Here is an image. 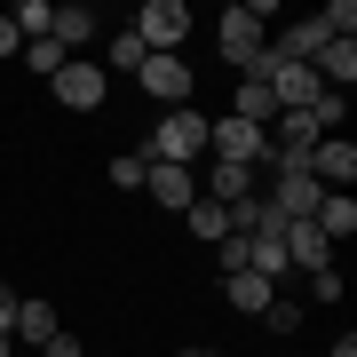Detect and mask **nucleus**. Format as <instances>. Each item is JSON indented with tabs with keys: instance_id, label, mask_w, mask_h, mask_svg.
Segmentation results:
<instances>
[{
	"instance_id": "12",
	"label": "nucleus",
	"mask_w": 357,
	"mask_h": 357,
	"mask_svg": "<svg viewBox=\"0 0 357 357\" xmlns=\"http://www.w3.org/2000/svg\"><path fill=\"white\" fill-rule=\"evenodd\" d=\"M270 294H278V286L255 278V270H230V278H222V302L238 310V318H262V310H270Z\"/></svg>"
},
{
	"instance_id": "23",
	"label": "nucleus",
	"mask_w": 357,
	"mask_h": 357,
	"mask_svg": "<svg viewBox=\"0 0 357 357\" xmlns=\"http://www.w3.org/2000/svg\"><path fill=\"white\" fill-rule=\"evenodd\" d=\"M175 357H222V349H215V342H183Z\"/></svg>"
},
{
	"instance_id": "9",
	"label": "nucleus",
	"mask_w": 357,
	"mask_h": 357,
	"mask_svg": "<svg viewBox=\"0 0 357 357\" xmlns=\"http://www.w3.org/2000/svg\"><path fill=\"white\" fill-rule=\"evenodd\" d=\"M143 191H151V206H167V215H183V206L199 199V175H191V167H159V159H151Z\"/></svg>"
},
{
	"instance_id": "7",
	"label": "nucleus",
	"mask_w": 357,
	"mask_h": 357,
	"mask_svg": "<svg viewBox=\"0 0 357 357\" xmlns=\"http://www.w3.org/2000/svg\"><path fill=\"white\" fill-rule=\"evenodd\" d=\"M278 246H286V270H302V278L333 262V246H326V230H318V222H286V230H278Z\"/></svg>"
},
{
	"instance_id": "16",
	"label": "nucleus",
	"mask_w": 357,
	"mask_h": 357,
	"mask_svg": "<svg viewBox=\"0 0 357 357\" xmlns=\"http://www.w3.org/2000/svg\"><path fill=\"white\" fill-rule=\"evenodd\" d=\"M262 326H270V342H294V333L310 326V310L294 302V294H270V310H262Z\"/></svg>"
},
{
	"instance_id": "21",
	"label": "nucleus",
	"mask_w": 357,
	"mask_h": 357,
	"mask_svg": "<svg viewBox=\"0 0 357 357\" xmlns=\"http://www.w3.org/2000/svg\"><path fill=\"white\" fill-rule=\"evenodd\" d=\"M16 302H24V294H16L8 278H0V333H8V326H16Z\"/></svg>"
},
{
	"instance_id": "6",
	"label": "nucleus",
	"mask_w": 357,
	"mask_h": 357,
	"mask_svg": "<svg viewBox=\"0 0 357 357\" xmlns=\"http://www.w3.org/2000/svg\"><path fill=\"white\" fill-rule=\"evenodd\" d=\"M103 32V16L88 8V0H64V8H56V24H48V40H56V48H64V56H88V40Z\"/></svg>"
},
{
	"instance_id": "25",
	"label": "nucleus",
	"mask_w": 357,
	"mask_h": 357,
	"mask_svg": "<svg viewBox=\"0 0 357 357\" xmlns=\"http://www.w3.org/2000/svg\"><path fill=\"white\" fill-rule=\"evenodd\" d=\"M0 357H16V333H0Z\"/></svg>"
},
{
	"instance_id": "4",
	"label": "nucleus",
	"mask_w": 357,
	"mask_h": 357,
	"mask_svg": "<svg viewBox=\"0 0 357 357\" xmlns=\"http://www.w3.org/2000/svg\"><path fill=\"white\" fill-rule=\"evenodd\" d=\"M135 88L159 103V112H183L199 88V72H191V56H143V72H135Z\"/></svg>"
},
{
	"instance_id": "3",
	"label": "nucleus",
	"mask_w": 357,
	"mask_h": 357,
	"mask_svg": "<svg viewBox=\"0 0 357 357\" xmlns=\"http://www.w3.org/2000/svg\"><path fill=\"white\" fill-rule=\"evenodd\" d=\"M128 32L143 40V56H183V40L199 32V16H191V0H143Z\"/></svg>"
},
{
	"instance_id": "14",
	"label": "nucleus",
	"mask_w": 357,
	"mask_h": 357,
	"mask_svg": "<svg viewBox=\"0 0 357 357\" xmlns=\"http://www.w3.org/2000/svg\"><path fill=\"white\" fill-rule=\"evenodd\" d=\"M96 64H103V79H112V72H143V40L128 32V24H112V32H103V56H96Z\"/></svg>"
},
{
	"instance_id": "2",
	"label": "nucleus",
	"mask_w": 357,
	"mask_h": 357,
	"mask_svg": "<svg viewBox=\"0 0 357 357\" xmlns=\"http://www.w3.org/2000/svg\"><path fill=\"white\" fill-rule=\"evenodd\" d=\"M159 167H199L206 159V112L199 103H183V112H159V128H151V143H143Z\"/></svg>"
},
{
	"instance_id": "5",
	"label": "nucleus",
	"mask_w": 357,
	"mask_h": 357,
	"mask_svg": "<svg viewBox=\"0 0 357 357\" xmlns=\"http://www.w3.org/2000/svg\"><path fill=\"white\" fill-rule=\"evenodd\" d=\"M48 96L64 103V112H103L112 79H103V64H96V56H72V64H64V72L48 79Z\"/></svg>"
},
{
	"instance_id": "22",
	"label": "nucleus",
	"mask_w": 357,
	"mask_h": 357,
	"mask_svg": "<svg viewBox=\"0 0 357 357\" xmlns=\"http://www.w3.org/2000/svg\"><path fill=\"white\" fill-rule=\"evenodd\" d=\"M8 56H24V40H16V24L0 16V64H8Z\"/></svg>"
},
{
	"instance_id": "24",
	"label": "nucleus",
	"mask_w": 357,
	"mask_h": 357,
	"mask_svg": "<svg viewBox=\"0 0 357 357\" xmlns=\"http://www.w3.org/2000/svg\"><path fill=\"white\" fill-rule=\"evenodd\" d=\"M326 357H357V333H342V342H333V349H326Z\"/></svg>"
},
{
	"instance_id": "17",
	"label": "nucleus",
	"mask_w": 357,
	"mask_h": 357,
	"mask_svg": "<svg viewBox=\"0 0 357 357\" xmlns=\"http://www.w3.org/2000/svg\"><path fill=\"white\" fill-rule=\"evenodd\" d=\"M143 175H151L143 151H112V159H103V183H112V191H143Z\"/></svg>"
},
{
	"instance_id": "19",
	"label": "nucleus",
	"mask_w": 357,
	"mask_h": 357,
	"mask_svg": "<svg viewBox=\"0 0 357 357\" xmlns=\"http://www.w3.org/2000/svg\"><path fill=\"white\" fill-rule=\"evenodd\" d=\"M64 64H72V56L56 48V40H24V72H40V79H56Z\"/></svg>"
},
{
	"instance_id": "20",
	"label": "nucleus",
	"mask_w": 357,
	"mask_h": 357,
	"mask_svg": "<svg viewBox=\"0 0 357 357\" xmlns=\"http://www.w3.org/2000/svg\"><path fill=\"white\" fill-rule=\"evenodd\" d=\"M40 357H88V342H79V333H48V342H40Z\"/></svg>"
},
{
	"instance_id": "10",
	"label": "nucleus",
	"mask_w": 357,
	"mask_h": 357,
	"mask_svg": "<svg viewBox=\"0 0 357 357\" xmlns=\"http://www.w3.org/2000/svg\"><path fill=\"white\" fill-rule=\"evenodd\" d=\"M310 222L326 230V246H349V238H357V191H326Z\"/></svg>"
},
{
	"instance_id": "1",
	"label": "nucleus",
	"mask_w": 357,
	"mask_h": 357,
	"mask_svg": "<svg viewBox=\"0 0 357 357\" xmlns=\"http://www.w3.org/2000/svg\"><path fill=\"white\" fill-rule=\"evenodd\" d=\"M270 16H278V0H238V8H222V24H215V48H222V64L230 72H246L262 56V40H270Z\"/></svg>"
},
{
	"instance_id": "11",
	"label": "nucleus",
	"mask_w": 357,
	"mask_h": 357,
	"mask_svg": "<svg viewBox=\"0 0 357 357\" xmlns=\"http://www.w3.org/2000/svg\"><path fill=\"white\" fill-rule=\"evenodd\" d=\"M230 119H246V128H270V119H278V96H270L255 72H238V88H230Z\"/></svg>"
},
{
	"instance_id": "8",
	"label": "nucleus",
	"mask_w": 357,
	"mask_h": 357,
	"mask_svg": "<svg viewBox=\"0 0 357 357\" xmlns=\"http://www.w3.org/2000/svg\"><path fill=\"white\" fill-rule=\"evenodd\" d=\"M262 191V175H255V167H206V183H199V199H215V206H246V199H255Z\"/></svg>"
},
{
	"instance_id": "13",
	"label": "nucleus",
	"mask_w": 357,
	"mask_h": 357,
	"mask_svg": "<svg viewBox=\"0 0 357 357\" xmlns=\"http://www.w3.org/2000/svg\"><path fill=\"white\" fill-rule=\"evenodd\" d=\"M8 333L40 349L48 333H64V318H56V302H40V294H24V302H16V326H8Z\"/></svg>"
},
{
	"instance_id": "18",
	"label": "nucleus",
	"mask_w": 357,
	"mask_h": 357,
	"mask_svg": "<svg viewBox=\"0 0 357 357\" xmlns=\"http://www.w3.org/2000/svg\"><path fill=\"white\" fill-rule=\"evenodd\" d=\"M333 302H342V262L310 270V294H302V310H333Z\"/></svg>"
},
{
	"instance_id": "15",
	"label": "nucleus",
	"mask_w": 357,
	"mask_h": 357,
	"mask_svg": "<svg viewBox=\"0 0 357 357\" xmlns=\"http://www.w3.org/2000/svg\"><path fill=\"white\" fill-rule=\"evenodd\" d=\"M183 230H191L199 246H222V238H230V206H215V199H191V206H183Z\"/></svg>"
}]
</instances>
